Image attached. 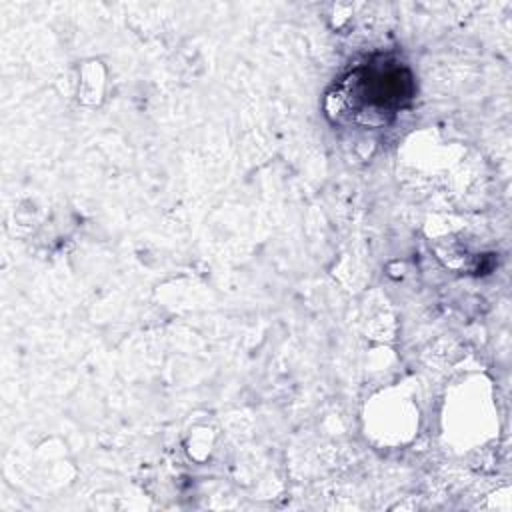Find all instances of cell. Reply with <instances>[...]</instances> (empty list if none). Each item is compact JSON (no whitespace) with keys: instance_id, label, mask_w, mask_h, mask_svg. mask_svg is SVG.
Masks as SVG:
<instances>
[{"instance_id":"1","label":"cell","mask_w":512,"mask_h":512,"mask_svg":"<svg viewBox=\"0 0 512 512\" xmlns=\"http://www.w3.org/2000/svg\"><path fill=\"white\" fill-rule=\"evenodd\" d=\"M344 84L356 112L370 108L372 114H394L414 98L412 72L388 58L354 68Z\"/></svg>"}]
</instances>
